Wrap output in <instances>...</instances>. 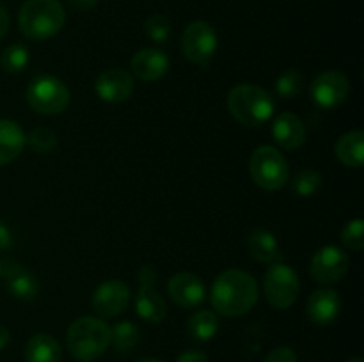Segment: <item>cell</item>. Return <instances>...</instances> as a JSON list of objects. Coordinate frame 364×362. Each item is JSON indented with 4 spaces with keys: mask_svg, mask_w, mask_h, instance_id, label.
Listing matches in <instances>:
<instances>
[{
    "mask_svg": "<svg viewBox=\"0 0 364 362\" xmlns=\"http://www.w3.org/2000/svg\"><path fill=\"white\" fill-rule=\"evenodd\" d=\"M350 259L343 248L336 245H326L318 248L311 259V277L318 284H336L347 275Z\"/></svg>",
    "mask_w": 364,
    "mask_h": 362,
    "instance_id": "obj_10",
    "label": "cell"
},
{
    "mask_svg": "<svg viewBox=\"0 0 364 362\" xmlns=\"http://www.w3.org/2000/svg\"><path fill=\"white\" fill-rule=\"evenodd\" d=\"M258 297L259 291L255 277L238 268L219 273L210 290L212 307L226 318L247 314L256 305Z\"/></svg>",
    "mask_w": 364,
    "mask_h": 362,
    "instance_id": "obj_1",
    "label": "cell"
},
{
    "mask_svg": "<svg viewBox=\"0 0 364 362\" xmlns=\"http://www.w3.org/2000/svg\"><path fill=\"white\" fill-rule=\"evenodd\" d=\"M9 341H11V332L6 329V327L0 325V351L9 344Z\"/></svg>",
    "mask_w": 364,
    "mask_h": 362,
    "instance_id": "obj_36",
    "label": "cell"
},
{
    "mask_svg": "<svg viewBox=\"0 0 364 362\" xmlns=\"http://www.w3.org/2000/svg\"><path fill=\"white\" fill-rule=\"evenodd\" d=\"M9 13H7L6 7L0 4V41L6 38V34L9 32Z\"/></svg>",
    "mask_w": 364,
    "mask_h": 362,
    "instance_id": "obj_35",
    "label": "cell"
},
{
    "mask_svg": "<svg viewBox=\"0 0 364 362\" xmlns=\"http://www.w3.org/2000/svg\"><path fill=\"white\" fill-rule=\"evenodd\" d=\"M347 362H364L361 357H354V358H350V361H347Z\"/></svg>",
    "mask_w": 364,
    "mask_h": 362,
    "instance_id": "obj_38",
    "label": "cell"
},
{
    "mask_svg": "<svg viewBox=\"0 0 364 362\" xmlns=\"http://www.w3.org/2000/svg\"><path fill=\"white\" fill-rule=\"evenodd\" d=\"M341 312L340 295L329 287H322L309 295L306 302V316L311 323L318 327L331 325L338 319Z\"/></svg>",
    "mask_w": 364,
    "mask_h": 362,
    "instance_id": "obj_15",
    "label": "cell"
},
{
    "mask_svg": "<svg viewBox=\"0 0 364 362\" xmlns=\"http://www.w3.org/2000/svg\"><path fill=\"white\" fill-rule=\"evenodd\" d=\"M110 344V327L96 316H80L66 332V346L71 357L92 362L102 357Z\"/></svg>",
    "mask_w": 364,
    "mask_h": 362,
    "instance_id": "obj_3",
    "label": "cell"
},
{
    "mask_svg": "<svg viewBox=\"0 0 364 362\" xmlns=\"http://www.w3.org/2000/svg\"><path fill=\"white\" fill-rule=\"evenodd\" d=\"M27 144L28 148L34 153H38V155H50V153L55 151L57 144H59V138H57V133L53 130L39 126L34 128V130L28 133Z\"/></svg>",
    "mask_w": 364,
    "mask_h": 362,
    "instance_id": "obj_26",
    "label": "cell"
},
{
    "mask_svg": "<svg viewBox=\"0 0 364 362\" xmlns=\"http://www.w3.org/2000/svg\"><path fill=\"white\" fill-rule=\"evenodd\" d=\"M188 336L199 343H206L219 332V318L213 311H198L187 322Z\"/></svg>",
    "mask_w": 364,
    "mask_h": 362,
    "instance_id": "obj_23",
    "label": "cell"
},
{
    "mask_svg": "<svg viewBox=\"0 0 364 362\" xmlns=\"http://www.w3.org/2000/svg\"><path fill=\"white\" fill-rule=\"evenodd\" d=\"M98 2L100 0H66L68 7L71 11H77V13H85V11L92 9Z\"/></svg>",
    "mask_w": 364,
    "mask_h": 362,
    "instance_id": "obj_33",
    "label": "cell"
},
{
    "mask_svg": "<svg viewBox=\"0 0 364 362\" xmlns=\"http://www.w3.org/2000/svg\"><path fill=\"white\" fill-rule=\"evenodd\" d=\"M130 287L119 279H110L100 284L91 298V307L102 318H116L130 305Z\"/></svg>",
    "mask_w": 364,
    "mask_h": 362,
    "instance_id": "obj_12",
    "label": "cell"
},
{
    "mask_svg": "<svg viewBox=\"0 0 364 362\" xmlns=\"http://www.w3.org/2000/svg\"><path fill=\"white\" fill-rule=\"evenodd\" d=\"M247 251L259 263H276L279 258V243L267 229H255L247 236Z\"/></svg>",
    "mask_w": 364,
    "mask_h": 362,
    "instance_id": "obj_22",
    "label": "cell"
},
{
    "mask_svg": "<svg viewBox=\"0 0 364 362\" xmlns=\"http://www.w3.org/2000/svg\"><path fill=\"white\" fill-rule=\"evenodd\" d=\"M146 35L159 45L167 43L171 38V21L164 14H151L146 20Z\"/></svg>",
    "mask_w": 364,
    "mask_h": 362,
    "instance_id": "obj_29",
    "label": "cell"
},
{
    "mask_svg": "<svg viewBox=\"0 0 364 362\" xmlns=\"http://www.w3.org/2000/svg\"><path fill=\"white\" fill-rule=\"evenodd\" d=\"M156 280V270L155 266L144 265L139 270V287L137 295H135V312L141 319H144L146 323H156L164 322V318L167 316V304L164 300L162 295L156 291L155 287Z\"/></svg>",
    "mask_w": 364,
    "mask_h": 362,
    "instance_id": "obj_9",
    "label": "cell"
},
{
    "mask_svg": "<svg viewBox=\"0 0 364 362\" xmlns=\"http://www.w3.org/2000/svg\"><path fill=\"white\" fill-rule=\"evenodd\" d=\"M302 91H304V77L297 70H288L277 77L276 94L281 98H297Z\"/></svg>",
    "mask_w": 364,
    "mask_h": 362,
    "instance_id": "obj_27",
    "label": "cell"
},
{
    "mask_svg": "<svg viewBox=\"0 0 364 362\" xmlns=\"http://www.w3.org/2000/svg\"><path fill=\"white\" fill-rule=\"evenodd\" d=\"M139 339H141V330L135 323L128 322V319L119 322L114 329H110V344H112L117 353L132 351L137 346Z\"/></svg>",
    "mask_w": 364,
    "mask_h": 362,
    "instance_id": "obj_24",
    "label": "cell"
},
{
    "mask_svg": "<svg viewBox=\"0 0 364 362\" xmlns=\"http://www.w3.org/2000/svg\"><path fill=\"white\" fill-rule=\"evenodd\" d=\"M263 362H297V353H295L294 348L279 346L269 351Z\"/></svg>",
    "mask_w": 364,
    "mask_h": 362,
    "instance_id": "obj_31",
    "label": "cell"
},
{
    "mask_svg": "<svg viewBox=\"0 0 364 362\" xmlns=\"http://www.w3.org/2000/svg\"><path fill=\"white\" fill-rule=\"evenodd\" d=\"M171 60L162 50L142 48L132 57L130 67L132 75L142 82H156L166 77L169 71Z\"/></svg>",
    "mask_w": 364,
    "mask_h": 362,
    "instance_id": "obj_16",
    "label": "cell"
},
{
    "mask_svg": "<svg viewBox=\"0 0 364 362\" xmlns=\"http://www.w3.org/2000/svg\"><path fill=\"white\" fill-rule=\"evenodd\" d=\"M134 75L121 67L105 70L98 75L95 82V91L98 98L105 103H112V105L127 102L134 92Z\"/></svg>",
    "mask_w": 364,
    "mask_h": 362,
    "instance_id": "obj_13",
    "label": "cell"
},
{
    "mask_svg": "<svg viewBox=\"0 0 364 362\" xmlns=\"http://www.w3.org/2000/svg\"><path fill=\"white\" fill-rule=\"evenodd\" d=\"M322 187V176L313 169H304L295 174L291 181V192L299 197H311Z\"/></svg>",
    "mask_w": 364,
    "mask_h": 362,
    "instance_id": "obj_28",
    "label": "cell"
},
{
    "mask_svg": "<svg viewBox=\"0 0 364 362\" xmlns=\"http://www.w3.org/2000/svg\"><path fill=\"white\" fill-rule=\"evenodd\" d=\"M135 362H166V361H160V358H139Z\"/></svg>",
    "mask_w": 364,
    "mask_h": 362,
    "instance_id": "obj_37",
    "label": "cell"
},
{
    "mask_svg": "<svg viewBox=\"0 0 364 362\" xmlns=\"http://www.w3.org/2000/svg\"><path fill=\"white\" fill-rule=\"evenodd\" d=\"M341 243L350 251H361L364 247V220L354 219L347 222L341 231Z\"/></svg>",
    "mask_w": 364,
    "mask_h": 362,
    "instance_id": "obj_30",
    "label": "cell"
},
{
    "mask_svg": "<svg viewBox=\"0 0 364 362\" xmlns=\"http://www.w3.org/2000/svg\"><path fill=\"white\" fill-rule=\"evenodd\" d=\"M228 110L244 126L265 124L276 110V99L259 85L240 84L228 92Z\"/></svg>",
    "mask_w": 364,
    "mask_h": 362,
    "instance_id": "obj_4",
    "label": "cell"
},
{
    "mask_svg": "<svg viewBox=\"0 0 364 362\" xmlns=\"http://www.w3.org/2000/svg\"><path fill=\"white\" fill-rule=\"evenodd\" d=\"M27 146V135L16 121L0 119V167L14 162Z\"/></svg>",
    "mask_w": 364,
    "mask_h": 362,
    "instance_id": "obj_19",
    "label": "cell"
},
{
    "mask_svg": "<svg viewBox=\"0 0 364 362\" xmlns=\"http://www.w3.org/2000/svg\"><path fill=\"white\" fill-rule=\"evenodd\" d=\"M0 268H2V263H0Z\"/></svg>",
    "mask_w": 364,
    "mask_h": 362,
    "instance_id": "obj_39",
    "label": "cell"
},
{
    "mask_svg": "<svg viewBox=\"0 0 364 362\" xmlns=\"http://www.w3.org/2000/svg\"><path fill=\"white\" fill-rule=\"evenodd\" d=\"M13 245V233L4 222H0V251H7Z\"/></svg>",
    "mask_w": 364,
    "mask_h": 362,
    "instance_id": "obj_34",
    "label": "cell"
},
{
    "mask_svg": "<svg viewBox=\"0 0 364 362\" xmlns=\"http://www.w3.org/2000/svg\"><path fill=\"white\" fill-rule=\"evenodd\" d=\"M167 290H169L174 304L183 309L198 307L206 298L205 283L201 277L191 272H180L171 277L167 283Z\"/></svg>",
    "mask_w": 364,
    "mask_h": 362,
    "instance_id": "obj_14",
    "label": "cell"
},
{
    "mask_svg": "<svg viewBox=\"0 0 364 362\" xmlns=\"http://www.w3.org/2000/svg\"><path fill=\"white\" fill-rule=\"evenodd\" d=\"M25 98L34 112L43 114V116H57L70 106L71 92L63 80L43 75L28 84Z\"/></svg>",
    "mask_w": 364,
    "mask_h": 362,
    "instance_id": "obj_6",
    "label": "cell"
},
{
    "mask_svg": "<svg viewBox=\"0 0 364 362\" xmlns=\"http://www.w3.org/2000/svg\"><path fill=\"white\" fill-rule=\"evenodd\" d=\"M263 291L265 298L274 309H288L297 302L301 293L299 275L291 266L284 263H270L263 275Z\"/></svg>",
    "mask_w": 364,
    "mask_h": 362,
    "instance_id": "obj_7",
    "label": "cell"
},
{
    "mask_svg": "<svg viewBox=\"0 0 364 362\" xmlns=\"http://www.w3.org/2000/svg\"><path fill=\"white\" fill-rule=\"evenodd\" d=\"M272 137L281 148L294 151V149L302 148L306 144L308 130H306V124L301 117L295 116L294 112H283L274 119Z\"/></svg>",
    "mask_w": 364,
    "mask_h": 362,
    "instance_id": "obj_18",
    "label": "cell"
},
{
    "mask_svg": "<svg viewBox=\"0 0 364 362\" xmlns=\"http://www.w3.org/2000/svg\"><path fill=\"white\" fill-rule=\"evenodd\" d=\"M25 361L27 362H60L63 348L59 341L50 334H38L31 337L25 346Z\"/></svg>",
    "mask_w": 364,
    "mask_h": 362,
    "instance_id": "obj_20",
    "label": "cell"
},
{
    "mask_svg": "<svg viewBox=\"0 0 364 362\" xmlns=\"http://www.w3.org/2000/svg\"><path fill=\"white\" fill-rule=\"evenodd\" d=\"M309 92H311V98L316 106L326 110L336 109L350 94V82L341 71H322L313 80Z\"/></svg>",
    "mask_w": 364,
    "mask_h": 362,
    "instance_id": "obj_11",
    "label": "cell"
},
{
    "mask_svg": "<svg viewBox=\"0 0 364 362\" xmlns=\"http://www.w3.org/2000/svg\"><path fill=\"white\" fill-rule=\"evenodd\" d=\"M0 275H4L6 280V290L9 291L11 297L18 300H32L36 298L39 291V283L32 272L23 268L21 265L14 261L4 263L0 268Z\"/></svg>",
    "mask_w": 364,
    "mask_h": 362,
    "instance_id": "obj_17",
    "label": "cell"
},
{
    "mask_svg": "<svg viewBox=\"0 0 364 362\" xmlns=\"http://www.w3.org/2000/svg\"><path fill=\"white\" fill-rule=\"evenodd\" d=\"M249 174L263 190H279L290 180V165L274 146H259L249 158Z\"/></svg>",
    "mask_w": 364,
    "mask_h": 362,
    "instance_id": "obj_5",
    "label": "cell"
},
{
    "mask_svg": "<svg viewBox=\"0 0 364 362\" xmlns=\"http://www.w3.org/2000/svg\"><path fill=\"white\" fill-rule=\"evenodd\" d=\"M176 362H208V355L201 350H185L178 355Z\"/></svg>",
    "mask_w": 364,
    "mask_h": 362,
    "instance_id": "obj_32",
    "label": "cell"
},
{
    "mask_svg": "<svg viewBox=\"0 0 364 362\" xmlns=\"http://www.w3.org/2000/svg\"><path fill=\"white\" fill-rule=\"evenodd\" d=\"M219 46L217 32L208 21L194 20L185 27L181 35V52L185 59L201 67H208Z\"/></svg>",
    "mask_w": 364,
    "mask_h": 362,
    "instance_id": "obj_8",
    "label": "cell"
},
{
    "mask_svg": "<svg viewBox=\"0 0 364 362\" xmlns=\"http://www.w3.org/2000/svg\"><path fill=\"white\" fill-rule=\"evenodd\" d=\"M28 60H31V53H28L27 46L21 45V43H13L2 52L0 66L6 73L16 75L28 66Z\"/></svg>",
    "mask_w": 364,
    "mask_h": 362,
    "instance_id": "obj_25",
    "label": "cell"
},
{
    "mask_svg": "<svg viewBox=\"0 0 364 362\" xmlns=\"http://www.w3.org/2000/svg\"><path fill=\"white\" fill-rule=\"evenodd\" d=\"M66 11L59 0H27L18 13V28L31 41H46L63 31Z\"/></svg>",
    "mask_w": 364,
    "mask_h": 362,
    "instance_id": "obj_2",
    "label": "cell"
},
{
    "mask_svg": "<svg viewBox=\"0 0 364 362\" xmlns=\"http://www.w3.org/2000/svg\"><path fill=\"white\" fill-rule=\"evenodd\" d=\"M338 160L343 165L359 169L364 160V133L361 130H352L348 133L341 135L334 148Z\"/></svg>",
    "mask_w": 364,
    "mask_h": 362,
    "instance_id": "obj_21",
    "label": "cell"
}]
</instances>
